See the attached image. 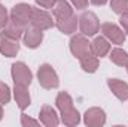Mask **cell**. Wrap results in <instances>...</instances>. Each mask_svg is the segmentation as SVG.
I'll return each instance as SVG.
<instances>
[{
	"mask_svg": "<svg viewBox=\"0 0 128 127\" xmlns=\"http://www.w3.org/2000/svg\"><path fill=\"white\" fill-rule=\"evenodd\" d=\"M76 9H85L88 6V0H70Z\"/></svg>",
	"mask_w": 128,
	"mask_h": 127,
	"instance_id": "obj_27",
	"label": "cell"
},
{
	"mask_svg": "<svg viewBox=\"0 0 128 127\" xmlns=\"http://www.w3.org/2000/svg\"><path fill=\"white\" fill-rule=\"evenodd\" d=\"M110 8L115 14H127L128 12V0H112L110 2Z\"/></svg>",
	"mask_w": 128,
	"mask_h": 127,
	"instance_id": "obj_22",
	"label": "cell"
},
{
	"mask_svg": "<svg viewBox=\"0 0 128 127\" xmlns=\"http://www.w3.org/2000/svg\"><path fill=\"white\" fill-rule=\"evenodd\" d=\"M52 12L57 20H63V18L73 15V8L70 6V3L67 0H57V3L52 8Z\"/></svg>",
	"mask_w": 128,
	"mask_h": 127,
	"instance_id": "obj_16",
	"label": "cell"
},
{
	"mask_svg": "<svg viewBox=\"0 0 128 127\" xmlns=\"http://www.w3.org/2000/svg\"><path fill=\"white\" fill-rule=\"evenodd\" d=\"M18 51H20L18 40H14V39L2 36V39H0V52L4 57H15L18 54Z\"/></svg>",
	"mask_w": 128,
	"mask_h": 127,
	"instance_id": "obj_13",
	"label": "cell"
},
{
	"mask_svg": "<svg viewBox=\"0 0 128 127\" xmlns=\"http://www.w3.org/2000/svg\"><path fill=\"white\" fill-rule=\"evenodd\" d=\"M32 11L33 6L27 5V3H18L12 8L9 20L15 24L21 26V27H27L30 23V18H32Z\"/></svg>",
	"mask_w": 128,
	"mask_h": 127,
	"instance_id": "obj_3",
	"label": "cell"
},
{
	"mask_svg": "<svg viewBox=\"0 0 128 127\" xmlns=\"http://www.w3.org/2000/svg\"><path fill=\"white\" fill-rule=\"evenodd\" d=\"M24 32H26V27H21V26H18V24L12 23V21L9 20V23L6 24V27H4L3 32H2V36L9 37V39H14V40H18V39L24 34Z\"/></svg>",
	"mask_w": 128,
	"mask_h": 127,
	"instance_id": "obj_17",
	"label": "cell"
},
{
	"mask_svg": "<svg viewBox=\"0 0 128 127\" xmlns=\"http://www.w3.org/2000/svg\"><path fill=\"white\" fill-rule=\"evenodd\" d=\"M107 85L109 88L112 90V93L116 96L121 102H125L128 100V84L121 81V79H115V78H110L107 79Z\"/></svg>",
	"mask_w": 128,
	"mask_h": 127,
	"instance_id": "obj_10",
	"label": "cell"
},
{
	"mask_svg": "<svg viewBox=\"0 0 128 127\" xmlns=\"http://www.w3.org/2000/svg\"><path fill=\"white\" fill-rule=\"evenodd\" d=\"M21 124H22L24 127H28V126H39V124H40V121H36V120L30 118L28 115L22 114V115H21Z\"/></svg>",
	"mask_w": 128,
	"mask_h": 127,
	"instance_id": "obj_25",
	"label": "cell"
},
{
	"mask_svg": "<svg viewBox=\"0 0 128 127\" xmlns=\"http://www.w3.org/2000/svg\"><path fill=\"white\" fill-rule=\"evenodd\" d=\"M79 61H80V67H82L85 72H88V73H94L97 69H98V64H100L98 57L94 55L92 52L88 54V55H85V57H82Z\"/></svg>",
	"mask_w": 128,
	"mask_h": 127,
	"instance_id": "obj_18",
	"label": "cell"
},
{
	"mask_svg": "<svg viewBox=\"0 0 128 127\" xmlns=\"http://www.w3.org/2000/svg\"><path fill=\"white\" fill-rule=\"evenodd\" d=\"M14 96H15V100H16V105L21 111L27 109L32 99H30V93L27 90V87H21V85H15L14 88Z\"/></svg>",
	"mask_w": 128,
	"mask_h": 127,
	"instance_id": "obj_15",
	"label": "cell"
},
{
	"mask_svg": "<svg viewBox=\"0 0 128 127\" xmlns=\"http://www.w3.org/2000/svg\"><path fill=\"white\" fill-rule=\"evenodd\" d=\"M109 0H91V3L92 5H96V6H103V5H106Z\"/></svg>",
	"mask_w": 128,
	"mask_h": 127,
	"instance_id": "obj_29",
	"label": "cell"
},
{
	"mask_svg": "<svg viewBox=\"0 0 128 127\" xmlns=\"http://www.w3.org/2000/svg\"><path fill=\"white\" fill-rule=\"evenodd\" d=\"M84 123L90 127H101L106 124V114L100 108H91L85 112Z\"/></svg>",
	"mask_w": 128,
	"mask_h": 127,
	"instance_id": "obj_8",
	"label": "cell"
},
{
	"mask_svg": "<svg viewBox=\"0 0 128 127\" xmlns=\"http://www.w3.org/2000/svg\"><path fill=\"white\" fill-rule=\"evenodd\" d=\"M10 100V88L8 87V84L0 82V103L6 105Z\"/></svg>",
	"mask_w": 128,
	"mask_h": 127,
	"instance_id": "obj_23",
	"label": "cell"
},
{
	"mask_svg": "<svg viewBox=\"0 0 128 127\" xmlns=\"http://www.w3.org/2000/svg\"><path fill=\"white\" fill-rule=\"evenodd\" d=\"M12 79L15 82V85H21V87H28L32 84L33 75L32 70L28 69V66L22 61H16L12 64Z\"/></svg>",
	"mask_w": 128,
	"mask_h": 127,
	"instance_id": "obj_2",
	"label": "cell"
},
{
	"mask_svg": "<svg viewBox=\"0 0 128 127\" xmlns=\"http://www.w3.org/2000/svg\"><path fill=\"white\" fill-rule=\"evenodd\" d=\"M55 103H57V108L60 109V112H66V111L73 109V99H72V96L68 94V93H66V91L58 93Z\"/></svg>",
	"mask_w": 128,
	"mask_h": 127,
	"instance_id": "obj_19",
	"label": "cell"
},
{
	"mask_svg": "<svg viewBox=\"0 0 128 127\" xmlns=\"http://www.w3.org/2000/svg\"><path fill=\"white\" fill-rule=\"evenodd\" d=\"M3 118V108H2V103H0V120Z\"/></svg>",
	"mask_w": 128,
	"mask_h": 127,
	"instance_id": "obj_30",
	"label": "cell"
},
{
	"mask_svg": "<svg viewBox=\"0 0 128 127\" xmlns=\"http://www.w3.org/2000/svg\"><path fill=\"white\" fill-rule=\"evenodd\" d=\"M91 52L97 57H104L110 52V43L104 36H97L91 42Z\"/></svg>",
	"mask_w": 128,
	"mask_h": 127,
	"instance_id": "obj_12",
	"label": "cell"
},
{
	"mask_svg": "<svg viewBox=\"0 0 128 127\" xmlns=\"http://www.w3.org/2000/svg\"><path fill=\"white\" fill-rule=\"evenodd\" d=\"M109 57H110L112 63H115L116 66L125 67L127 63H128V54L124 51V49H121V48H113V49L110 51Z\"/></svg>",
	"mask_w": 128,
	"mask_h": 127,
	"instance_id": "obj_20",
	"label": "cell"
},
{
	"mask_svg": "<svg viewBox=\"0 0 128 127\" xmlns=\"http://www.w3.org/2000/svg\"><path fill=\"white\" fill-rule=\"evenodd\" d=\"M61 121L68 127L78 126V124L80 123V115H79V112L73 108V109H70V111L61 112Z\"/></svg>",
	"mask_w": 128,
	"mask_h": 127,
	"instance_id": "obj_21",
	"label": "cell"
},
{
	"mask_svg": "<svg viewBox=\"0 0 128 127\" xmlns=\"http://www.w3.org/2000/svg\"><path fill=\"white\" fill-rule=\"evenodd\" d=\"M70 51L76 58H82L88 54H91V42L85 37V34H74L70 39Z\"/></svg>",
	"mask_w": 128,
	"mask_h": 127,
	"instance_id": "obj_5",
	"label": "cell"
},
{
	"mask_svg": "<svg viewBox=\"0 0 128 127\" xmlns=\"http://www.w3.org/2000/svg\"><path fill=\"white\" fill-rule=\"evenodd\" d=\"M9 23V15H8V11L4 6L0 5V30H3L6 27V24Z\"/></svg>",
	"mask_w": 128,
	"mask_h": 127,
	"instance_id": "obj_24",
	"label": "cell"
},
{
	"mask_svg": "<svg viewBox=\"0 0 128 127\" xmlns=\"http://www.w3.org/2000/svg\"><path fill=\"white\" fill-rule=\"evenodd\" d=\"M37 79H39V84L46 88V90H52V88H57L60 81H58V76H57V72L52 69V66L48 63L42 64L37 70Z\"/></svg>",
	"mask_w": 128,
	"mask_h": 127,
	"instance_id": "obj_1",
	"label": "cell"
},
{
	"mask_svg": "<svg viewBox=\"0 0 128 127\" xmlns=\"http://www.w3.org/2000/svg\"><path fill=\"white\" fill-rule=\"evenodd\" d=\"M30 24H32L33 27L39 29V30H48V29L54 27L52 17H51L46 11L40 9V8H33Z\"/></svg>",
	"mask_w": 128,
	"mask_h": 127,
	"instance_id": "obj_6",
	"label": "cell"
},
{
	"mask_svg": "<svg viewBox=\"0 0 128 127\" xmlns=\"http://www.w3.org/2000/svg\"><path fill=\"white\" fill-rule=\"evenodd\" d=\"M43 40V32L36 29V27H32V29H26L24 32V43L27 48H37Z\"/></svg>",
	"mask_w": 128,
	"mask_h": 127,
	"instance_id": "obj_11",
	"label": "cell"
},
{
	"mask_svg": "<svg viewBox=\"0 0 128 127\" xmlns=\"http://www.w3.org/2000/svg\"><path fill=\"white\" fill-rule=\"evenodd\" d=\"M100 29H101L104 37L109 42L116 43V45H121V43L125 42V33L122 32L116 24H113V23H104V24H101Z\"/></svg>",
	"mask_w": 128,
	"mask_h": 127,
	"instance_id": "obj_7",
	"label": "cell"
},
{
	"mask_svg": "<svg viewBox=\"0 0 128 127\" xmlns=\"http://www.w3.org/2000/svg\"><path fill=\"white\" fill-rule=\"evenodd\" d=\"M79 26V18L76 15H70L67 18H63V20H58L57 21V29L60 30L64 34H72V33L76 32Z\"/></svg>",
	"mask_w": 128,
	"mask_h": 127,
	"instance_id": "obj_14",
	"label": "cell"
},
{
	"mask_svg": "<svg viewBox=\"0 0 128 127\" xmlns=\"http://www.w3.org/2000/svg\"><path fill=\"white\" fill-rule=\"evenodd\" d=\"M36 3H37L40 8L49 9V8H54V5L57 3V0H36Z\"/></svg>",
	"mask_w": 128,
	"mask_h": 127,
	"instance_id": "obj_26",
	"label": "cell"
},
{
	"mask_svg": "<svg viewBox=\"0 0 128 127\" xmlns=\"http://www.w3.org/2000/svg\"><path fill=\"white\" fill-rule=\"evenodd\" d=\"M39 121L46 127H57L60 124V118H58L55 109L49 105L42 106L40 114H39Z\"/></svg>",
	"mask_w": 128,
	"mask_h": 127,
	"instance_id": "obj_9",
	"label": "cell"
},
{
	"mask_svg": "<svg viewBox=\"0 0 128 127\" xmlns=\"http://www.w3.org/2000/svg\"><path fill=\"white\" fill-rule=\"evenodd\" d=\"M125 67H127V72H128V63H127V66H125Z\"/></svg>",
	"mask_w": 128,
	"mask_h": 127,
	"instance_id": "obj_31",
	"label": "cell"
},
{
	"mask_svg": "<svg viewBox=\"0 0 128 127\" xmlns=\"http://www.w3.org/2000/svg\"><path fill=\"white\" fill-rule=\"evenodd\" d=\"M121 26L124 27L125 33L128 34V12H127V14H122V15H121Z\"/></svg>",
	"mask_w": 128,
	"mask_h": 127,
	"instance_id": "obj_28",
	"label": "cell"
},
{
	"mask_svg": "<svg viewBox=\"0 0 128 127\" xmlns=\"http://www.w3.org/2000/svg\"><path fill=\"white\" fill-rule=\"evenodd\" d=\"M79 29L85 36H94L100 30V23L94 12H84L79 17Z\"/></svg>",
	"mask_w": 128,
	"mask_h": 127,
	"instance_id": "obj_4",
	"label": "cell"
}]
</instances>
